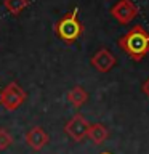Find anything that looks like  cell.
<instances>
[{"instance_id":"6da1fadb","label":"cell","mask_w":149,"mask_h":154,"mask_svg":"<svg viewBox=\"0 0 149 154\" xmlns=\"http://www.w3.org/2000/svg\"><path fill=\"white\" fill-rule=\"evenodd\" d=\"M117 43L133 61H141L149 55V32L141 24L133 26Z\"/></svg>"},{"instance_id":"7a4b0ae2","label":"cell","mask_w":149,"mask_h":154,"mask_svg":"<svg viewBox=\"0 0 149 154\" xmlns=\"http://www.w3.org/2000/svg\"><path fill=\"white\" fill-rule=\"evenodd\" d=\"M56 37L61 42H64L66 45H72L74 42H77L80 38V35L84 34V24L79 19V8H72L67 14H64L55 26H53Z\"/></svg>"},{"instance_id":"3957f363","label":"cell","mask_w":149,"mask_h":154,"mask_svg":"<svg viewBox=\"0 0 149 154\" xmlns=\"http://www.w3.org/2000/svg\"><path fill=\"white\" fill-rule=\"evenodd\" d=\"M27 98L26 90L18 82H10L0 91V104L7 111H16Z\"/></svg>"},{"instance_id":"277c9868","label":"cell","mask_w":149,"mask_h":154,"mask_svg":"<svg viewBox=\"0 0 149 154\" xmlns=\"http://www.w3.org/2000/svg\"><path fill=\"white\" fill-rule=\"evenodd\" d=\"M138 14H139V10L132 0H119V2L111 8V16H112L115 21H119L120 24H128L130 21H133Z\"/></svg>"},{"instance_id":"5b68a950","label":"cell","mask_w":149,"mask_h":154,"mask_svg":"<svg viewBox=\"0 0 149 154\" xmlns=\"http://www.w3.org/2000/svg\"><path fill=\"white\" fill-rule=\"evenodd\" d=\"M90 128V122L87 120L82 114L77 112L75 116H72V119L64 125V132L74 140V141H82L87 138Z\"/></svg>"},{"instance_id":"8992f818","label":"cell","mask_w":149,"mask_h":154,"mask_svg":"<svg viewBox=\"0 0 149 154\" xmlns=\"http://www.w3.org/2000/svg\"><path fill=\"white\" fill-rule=\"evenodd\" d=\"M115 56L111 53L108 48H99L98 51L91 56V64L96 71L99 72H109L115 66Z\"/></svg>"},{"instance_id":"52a82bcc","label":"cell","mask_w":149,"mask_h":154,"mask_svg":"<svg viewBox=\"0 0 149 154\" xmlns=\"http://www.w3.org/2000/svg\"><path fill=\"white\" fill-rule=\"evenodd\" d=\"M24 138H26V143L34 149V151H40V149H43L48 144V140H50L48 138V133L42 127H38V125L29 128L26 132V135H24Z\"/></svg>"},{"instance_id":"ba28073f","label":"cell","mask_w":149,"mask_h":154,"mask_svg":"<svg viewBox=\"0 0 149 154\" xmlns=\"http://www.w3.org/2000/svg\"><path fill=\"white\" fill-rule=\"evenodd\" d=\"M91 141L95 144H103L106 140L109 138V130L106 125L96 122V124H90V128H88V135H87Z\"/></svg>"},{"instance_id":"9c48e42d","label":"cell","mask_w":149,"mask_h":154,"mask_svg":"<svg viewBox=\"0 0 149 154\" xmlns=\"http://www.w3.org/2000/svg\"><path fill=\"white\" fill-rule=\"evenodd\" d=\"M66 98L74 108H82V106L87 103V100H88V93L85 91L84 87L75 85V87H72V88L67 91Z\"/></svg>"},{"instance_id":"30bf717a","label":"cell","mask_w":149,"mask_h":154,"mask_svg":"<svg viewBox=\"0 0 149 154\" xmlns=\"http://www.w3.org/2000/svg\"><path fill=\"white\" fill-rule=\"evenodd\" d=\"M29 0H3L5 8L11 14H19L26 7H29Z\"/></svg>"},{"instance_id":"8fae6325","label":"cell","mask_w":149,"mask_h":154,"mask_svg":"<svg viewBox=\"0 0 149 154\" xmlns=\"http://www.w3.org/2000/svg\"><path fill=\"white\" fill-rule=\"evenodd\" d=\"M13 137L5 127H0V151H5L7 148L11 146Z\"/></svg>"},{"instance_id":"7c38bea8","label":"cell","mask_w":149,"mask_h":154,"mask_svg":"<svg viewBox=\"0 0 149 154\" xmlns=\"http://www.w3.org/2000/svg\"><path fill=\"white\" fill-rule=\"evenodd\" d=\"M141 90L144 91V93H146L147 96H149V79L146 80V82H144V84H143V87H141Z\"/></svg>"},{"instance_id":"4fadbf2b","label":"cell","mask_w":149,"mask_h":154,"mask_svg":"<svg viewBox=\"0 0 149 154\" xmlns=\"http://www.w3.org/2000/svg\"><path fill=\"white\" fill-rule=\"evenodd\" d=\"M101 154H111V152H108V151H106V152H101Z\"/></svg>"},{"instance_id":"5bb4252c","label":"cell","mask_w":149,"mask_h":154,"mask_svg":"<svg viewBox=\"0 0 149 154\" xmlns=\"http://www.w3.org/2000/svg\"><path fill=\"white\" fill-rule=\"evenodd\" d=\"M0 90H2V88H0Z\"/></svg>"}]
</instances>
